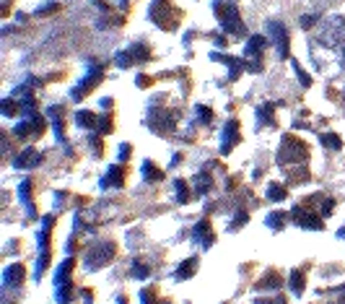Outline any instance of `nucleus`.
Here are the masks:
<instances>
[{
	"label": "nucleus",
	"mask_w": 345,
	"mask_h": 304,
	"mask_svg": "<svg viewBox=\"0 0 345 304\" xmlns=\"http://www.w3.org/2000/svg\"><path fill=\"white\" fill-rule=\"evenodd\" d=\"M39 162V154L36 151H26V156H18V166H31V164H36Z\"/></svg>",
	"instance_id": "1"
},
{
	"label": "nucleus",
	"mask_w": 345,
	"mask_h": 304,
	"mask_svg": "<svg viewBox=\"0 0 345 304\" xmlns=\"http://www.w3.org/2000/svg\"><path fill=\"white\" fill-rule=\"evenodd\" d=\"M268 192H270L273 200H283V198H286V188H281V184H270Z\"/></svg>",
	"instance_id": "2"
},
{
	"label": "nucleus",
	"mask_w": 345,
	"mask_h": 304,
	"mask_svg": "<svg viewBox=\"0 0 345 304\" xmlns=\"http://www.w3.org/2000/svg\"><path fill=\"white\" fill-rule=\"evenodd\" d=\"M283 221H286V214H270V218H268V226H273V229H281V226H283Z\"/></svg>",
	"instance_id": "3"
},
{
	"label": "nucleus",
	"mask_w": 345,
	"mask_h": 304,
	"mask_svg": "<svg viewBox=\"0 0 345 304\" xmlns=\"http://www.w3.org/2000/svg\"><path fill=\"white\" fill-rule=\"evenodd\" d=\"M301 288H304V276L301 273H294V292L301 294Z\"/></svg>",
	"instance_id": "4"
}]
</instances>
